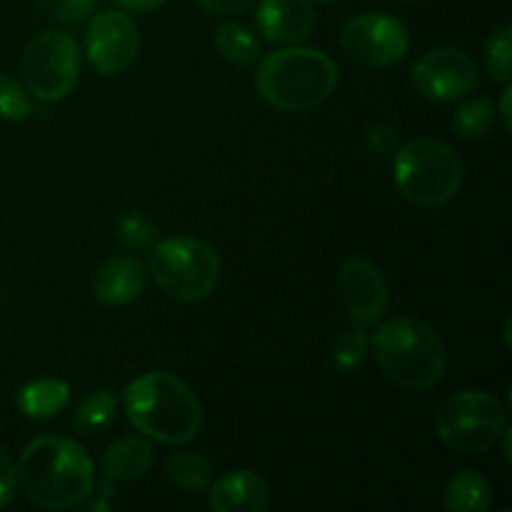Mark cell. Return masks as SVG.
Wrapping results in <instances>:
<instances>
[{"instance_id":"6da1fadb","label":"cell","mask_w":512,"mask_h":512,"mask_svg":"<svg viewBox=\"0 0 512 512\" xmlns=\"http://www.w3.org/2000/svg\"><path fill=\"white\" fill-rule=\"evenodd\" d=\"M18 485L25 498L45 510H68L83 503L95 485V465L78 443L58 435L30 440L20 453Z\"/></svg>"},{"instance_id":"7a4b0ae2","label":"cell","mask_w":512,"mask_h":512,"mask_svg":"<svg viewBox=\"0 0 512 512\" xmlns=\"http://www.w3.org/2000/svg\"><path fill=\"white\" fill-rule=\"evenodd\" d=\"M123 408L138 433L163 445H188L203 425V410L193 390L165 370L135 378L125 388Z\"/></svg>"},{"instance_id":"3957f363","label":"cell","mask_w":512,"mask_h":512,"mask_svg":"<svg viewBox=\"0 0 512 512\" xmlns=\"http://www.w3.org/2000/svg\"><path fill=\"white\" fill-rule=\"evenodd\" d=\"M370 345H373L375 363L385 378L410 393L435 388L448 368L443 340L423 320H388L370 338Z\"/></svg>"},{"instance_id":"277c9868","label":"cell","mask_w":512,"mask_h":512,"mask_svg":"<svg viewBox=\"0 0 512 512\" xmlns=\"http://www.w3.org/2000/svg\"><path fill=\"white\" fill-rule=\"evenodd\" d=\"M260 98L285 113L325 103L338 85V65L315 48H283L265 55L255 75Z\"/></svg>"},{"instance_id":"5b68a950","label":"cell","mask_w":512,"mask_h":512,"mask_svg":"<svg viewBox=\"0 0 512 512\" xmlns=\"http://www.w3.org/2000/svg\"><path fill=\"white\" fill-rule=\"evenodd\" d=\"M393 178L405 200L438 208L453 200L463 185V163L438 138H413L395 153Z\"/></svg>"},{"instance_id":"8992f818","label":"cell","mask_w":512,"mask_h":512,"mask_svg":"<svg viewBox=\"0 0 512 512\" xmlns=\"http://www.w3.org/2000/svg\"><path fill=\"white\" fill-rule=\"evenodd\" d=\"M150 273L168 298L200 303L218 288L220 258L205 240L175 235L153 245Z\"/></svg>"},{"instance_id":"52a82bcc","label":"cell","mask_w":512,"mask_h":512,"mask_svg":"<svg viewBox=\"0 0 512 512\" xmlns=\"http://www.w3.org/2000/svg\"><path fill=\"white\" fill-rule=\"evenodd\" d=\"M508 428V410L483 390H460L440 403L435 433L440 443L460 455H480L493 448Z\"/></svg>"},{"instance_id":"ba28073f","label":"cell","mask_w":512,"mask_h":512,"mask_svg":"<svg viewBox=\"0 0 512 512\" xmlns=\"http://www.w3.org/2000/svg\"><path fill=\"white\" fill-rule=\"evenodd\" d=\"M23 85L33 98L58 103L68 98L80 78V50L68 30H43L20 58Z\"/></svg>"},{"instance_id":"9c48e42d","label":"cell","mask_w":512,"mask_h":512,"mask_svg":"<svg viewBox=\"0 0 512 512\" xmlns=\"http://www.w3.org/2000/svg\"><path fill=\"white\" fill-rule=\"evenodd\" d=\"M340 45L348 58L365 68H390L405 58L410 35L393 15L360 13L343 25Z\"/></svg>"},{"instance_id":"30bf717a","label":"cell","mask_w":512,"mask_h":512,"mask_svg":"<svg viewBox=\"0 0 512 512\" xmlns=\"http://www.w3.org/2000/svg\"><path fill=\"white\" fill-rule=\"evenodd\" d=\"M138 25L125 10L93 15L85 28V58L100 75H120L138 58Z\"/></svg>"},{"instance_id":"8fae6325","label":"cell","mask_w":512,"mask_h":512,"mask_svg":"<svg viewBox=\"0 0 512 512\" xmlns=\"http://www.w3.org/2000/svg\"><path fill=\"white\" fill-rule=\"evenodd\" d=\"M413 85L428 100H460L478 88V65L460 48H433L413 65Z\"/></svg>"},{"instance_id":"7c38bea8","label":"cell","mask_w":512,"mask_h":512,"mask_svg":"<svg viewBox=\"0 0 512 512\" xmlns=\"http://www.w3.org/2000/svg\"><path fill=\"white\" fill-rule=\"evenodd\" d=\"M338 290L343 308L355 325H375L388 313V285L380 270L365 258H348L340 268Z\"/></svg>"},{"instance_id":"4fadbf2b","label":"cell","mask_w":512,"mask_h":512,"mask_svg":"<svg viewBox=\"0 0 512 512\" xmlns=\"http://www.w3.org/2000/svg\"><path fill=\"white\" fill-rule=\"evenodd\" d=\"M318 23L313 0H258L255 25L275 45H295L308 38Z\"/></svg>"},{"instance_id":"5bb4252c","label":"cell","mask_w":512,"mask_h":512,"mask_svg":"<svg viewBox=\"0 0 512 512\" xmlns=\"http://www.w3.org/2000/svg\"><path fill=\"white\" fill-rule=\"evenodd\" d=\"M143 263L133 255H113L105 260L93 275V298L108 308H123L130 305L145 290Z\"/></svg>"},{"instance_id":"9a60e30c","label":"cell","mask_w":512,"mask_h":512,"mask_svg":"<svg viewBox=\"0 0 512 512\" xmlns=\"http://www.w3.org/2000/svg\"><path fill=\"white\" fill-rule=\"evenodd\" d=\"M210 508L215 512H265L270 508V485L253 470H235L210 485Z\"/></svg>"},{"instance_id":"2e32d148","label":"cell","mask_w":512,"mask_h":512,"mask_svg":"<svg viewBox=\"0 0 512 512\" xmlns=\"http://www.w3.org/2000/svg\"><path fill=\"white\" fill-rule=\"evenodd\" d=\"M153 445L143 438H120L105 450L103 463V478L108 483H133L148 475L153 468Z\"/></svg>"},{"instance_id":"e0dca14e","label":"cell","mask_w":512,"mask_h":512,"mask_svg":"<svg viewBox=\"0 0 512 512\" xmlns=\"http://www.w3.org/2000/svg\"><path fill=\"white\" fill-rule=\"evenodd\" d=\"M70 400V385L58 378H40L23 385L15 395V405L25 418L50 420L63 413Z\"/></svg>"},{"instance_id":"ac0fdd59","label":"cell","mask_w":512,"mask_h":512,"mask_svg":"<svg viewBox=\"0 0 512 512\" xmlns=\"http://www.w3.org/2000/svg\"><path fill=\"white\" fill-rule=\"evenodd\" d=\"M448 512H483L490 508V485L478 470H460L448 480L443 493Z\"/></svg>"},{"instance_id":"d6986e66","label":"cell","mask_w":512,"mask_h":512,"mask_svg":"<svg viewBox=\"0 0 512 512\" xmlns=\"http://www.w3.org/2000/svg\"><path fill=\"white\" fill-rule=\"evenodd\" d=\"M215 50L228 63L238 65V68H248L260 58V40L243 23L228 20V23H220L218 30H215Z\"/></svg>"},{"instance_id":"ffe728a7","label":"cell","mask_w":512,"mask_h":512,"mask_svg":"<svg viewBox=\"0 0 512 512\" xmlns=\"http://www.w3.org/2000/svg\"><path fill=\"white\" fill-rule=\"evenodd\" d=\"M165 473L170 483L188 493H205L213 485V468L208 460L195 453H175L165 460Z\"/></svg>"},{"instance_id":"44dd1931","label":"cell","mask_w":512,"mask_h":512,"mask_svg":"<svg viewBox=\"0 0 512 512\" xmlns=\"http://www.w3.org/2000/svg\"><path fill=\"white\" fill-rule=\"evenodd\" d=\"M115 413H118V403H115V395L110 390H95L88 398L80 400L78 410H75V430L85 438L90 435H98L108 428L115 420Z\"/></svg>"},{"instance_id":"7402d4cb","label":"cell","mask_w":512,"mask_h":512,"mask_svg":"<svg viewBox=\"0 0 512 512\" xmlns=\"http://www.w3.org/2000/svg\"><path fill=\"white\" fill-rule=\"evenodd\" d=\"M370 350V335L365 333L363 325L358 328L343 330L335 338L333 350H330V365L338 375H353L358 373L360 365L365 363Z\"/></svg>"},{"instance_id":"603a6c76","label":"cell","mask_w":512,"mask_h":512,"mask_svg":"<svg viewBox=\"0 0 512 512\" xmlns=\"http://www.w3.org/2000/svg\"><path fill=\"white\" fill-rule=\"evenodd\" d=\"M495 105L488 98H475L460 105L453 115V130L465 140L483 138L495 123Z\"/></svg>"},{"instance_id":"cb8c5ba5","label":"cell","mask_w":512,"mask_h":512,"mask_svg":"<svg viewBox=\"0 0 512 512\" xmlns=\"http://www.w3.org/2000/svg\"><path fill=\"white\" fill-rule=\"evenodd\" d=\"M485 70L493 80L508 85L512 80V28L500 25L485 43Z\"/></svg>"},{"instance_id":"d4e9b609","label":"cell","mask_w":512,"mask_h":512,"mask_svg":"<svg viewBox=\"0 0 512 512\" xmlns=\"http://www.w3.org/2000/svg\"><path fill=\"white\" fill-rule=\"evenodd\" d=\"M30 113H33V100H30L28 90L0 73V120L20 123V120L30 118Z\"/></svg>"},{"instance_id":"484cf974","label":"cell","mask_w":512,"mask_h":512,"mask_svg":"<svg viewBox=\"0 0 512 512\" xmlns=\"http://www.w3.org/2000/svg\"><path fill=\"white\" fill-rule=\"evenodd\" d=\"M118 235L123 245L133 250H150L155 245V225L145 215L128 213L118 225Z\"/></svg>"},{"instance_id":"4316f807","label":"cell","mask_w":512,"mask_h":512,"mask_svg":"<svg viewBox=\"0 0 512 512\" xmlns=\"http://www.w3.org/2000/svg\"><path fill=\"white\" fill-rule=\"evenodd\" d=\"M100 0H60L58 3V20L60 23L70 25H83L93 18V13L98 10Z\"/></svg>"},{"instance_id":"83f0119b","label":"cell","mask_w":512,"mask_h":512,"mask_svg":"<svg viewBox=\"0 0 512 512\" xmlns=\"http://www.w3.org/2000/svg\"><path fill=\"white\" fill-rule=\"evenodd\" d=\"M15 488H18V473H15L10 455L0 448V508H5L13 500Z\"/></svg>"},{"instance_id":"f1b7e54d","label":"cell","mask_w":512,"mask_h":512,"mask_svg":"<svg viewBox=\"0 0 512 512\" xmlns=\"http://www.w3.org/2000/svg\"><path fill=\"white\" fill-rule=\"evenodd\" d=\"M193 3L213 15H233V13H243V10L253 8L258 0H193Z\"/></svg>"},{"instance_id":"f546056e","label":"cell","mask_w":512,"mask_h":512,"mask_svg":"<svg viewBox=\"0 0 512 512\" xmlns=\"http://www.w3.org/2000/svg\"><path fill=\"white\" fill-rule=\"evenodd\" d=\"M168 3V0H113V5H118L120 10H125V13H155L158 8H163V5Z\"/></svg>"},{"instance_id":"4dcf8cb0","label":"cell","mask_w":512,"mask_h":512,"mask_svg":"<svg viewBox=\"0 0 512 512\" xmlns=\"http://www.w3.org/2000/svg\"><path fill=\"white\" fill-rule=\"evenodd\" d=\"M510 95H512V88L508 83V85H505V90H503V100H500V118H503V128L508 130V133L512 128V123H510Z\"/></svg>"},{"instance_id":"1f68e13d","label":"cell","mask_w":512,"mask_h":512,"mask_svg":"<svg viewBox=\"0 0 512 512\" xmlns=\"http://www.w3.org/2000/svg\"><path fill=\"white\" fill-rule=\"evenodd\" d=\"M315 3H338V0H315Z\"/></svg>"},{"instance_id":"d6a6232c","label":"cell","mask_w":512,"mask_h":512,"mask_svg":"<svg viewBox=\"0 0 512 512\" xmlns=\"http://www.w3.org/2000/svg\"><path fill=\"white\" fill-rule=\"evenodd\" d=\"M398 3H418V0H398Z\"/></svg>"}]
</instances>
